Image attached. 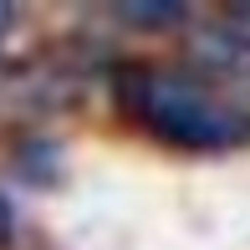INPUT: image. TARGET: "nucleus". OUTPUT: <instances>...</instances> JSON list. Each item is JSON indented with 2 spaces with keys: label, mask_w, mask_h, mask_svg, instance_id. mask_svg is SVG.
<instances>
[{
  "label": "nucleus",
  "mask_w": 250,
  "mask_h": 250,
  "mask_svg": "<svg viewBox=\"0 0 250 250\" xmlns=\"http://www.w3.org/2000/svg\"><path fill=\"white\" fill-rule=\"evenodd\" d=\"M128 107L133 118H143L148 133H158L164 143H179V148H225L245 133V123L214 97H204L199 87L153 72L128 77Z\"/></svg>",
  "instance_id": "obj_1"
},
{
  "label": "nucleus",
  "mask_w": 250,
  "mask_h": 250,
  "mask_svg": "<svg viewBox=\"0 0 250 250\" xmlns=\"http://www.w3.org/2000/svg\"><path fill=\"white\" fill-rule=\"evenodd\" d=\"M123 21H133V26L143 31H164V26H179V21L189 16L184 5H148V0H138V5H112Z\"/></svg>",
  "instance_id": "obj_2"
},
{
  "label": "nucleus",
  "mask_w": 250,
  "mask_h": 250,
  "mask_svg": "<svg viewBox=\"0 0 250 250\" xmlns=\"http://www.w3.org/2000/svg\"><path fill=\"white\" fill-rule=\"evenodd\" d=\"M5 21H10V10H5V5H0V36H5Z\"/></svg>",
  "instance_id": "obj_3"
}]
</instances>
